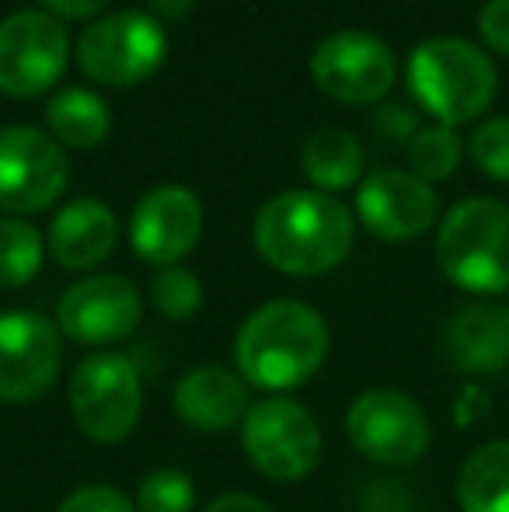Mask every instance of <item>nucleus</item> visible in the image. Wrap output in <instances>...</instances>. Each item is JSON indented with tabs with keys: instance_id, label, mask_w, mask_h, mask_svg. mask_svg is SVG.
<instances>
[{
	"instance_id": "c756f323",
	"label": "nucleus",
	"mask_w": 509,
	"mask_h": 512,
	"mask_svg": "<svg viewBox=\"0 0 509 512\" xmlns=\"http://www.w3.org/2000/svg\"><path fill=\"white\" fill-rule=\"evenodd\" d=\"M42 4H46V11L53 18L81 21V18H98L109 7V0H42Z\"/></svg>"
},
{
	"instance_id": "393cba45",
	"label": "nucleus",
	"mask_w": 509,
	"mask_h": 512,
	"mask_svg": "<svg viewBox=\"0 0 509 512\" xmlns=\"http://www.w3.org/2000/svg\"><path fill=\"white\" fill-rule=\"evenodd\" d=\"M150 300H154L157 314L168 321H189L203 307V283L189 269L171 265V269L157 272V279L150 283Z\"/></svg>"
},
{
	"instance_id": "4468645a",
	"label": "nucleus",
	"mask_w": 509,
	"mask_h": 512,
	"mask_svg": "<svg viewBox=\"0 0 509 512\" xmlns=\"http://www.w3.org/2000/svg\"><path fill=\"white\" fill-rule=\"evenodd\" d=\"M203 237V203L185 185H157L136 203L129 220V241L136 258L171 269Z\"/></svg>"
},
{
	"instance_id": "1a4fd4ad",
	"label": "nucleus",
	"mask_w": 509,
	"mask_h": 512,
	"mask_svg": "<svg viewBox=\"0 0 509 512\" xmlns=\"http://www.w3.org/2000/svg\"><path fill=\"white\" fill-rule=\"evenodd\" d=\"M70 39L49 11H14L0 21V95H46L67 70Z\"/></svg>"
},
{
	"instance_id": "a878e982",
	"label": "nucleus",
	"mask_w": 509,
	"mask_h": 512,
	"mask_svg": "<svg viewBox=\"0 0 509 512\" xmlns=\"http://www.w3.org/2000/svg\"><path fill=\"white\" fill-rule=\"evenodd\" d=\"M468 154L496 182H509V115L489 119L471 133Z\"/></svg>"
},
{
	"instance_id": "ddd939ff",
	"label": "nucleus",
	"mask_w": 509,
	"mask_h": 512,
	"mask_svg": "<svg viewBox=\"0 0 509 512\" xmlns=\"http://www.w3.org/2000/svg\"><path fill=\"white\" fill-rule=\"evenodd\" d=\"M140 317V290L126 276H88L60 297L56 328L81 345H112L133 335Z\"/></svg>"
},
{
	"instance_id": "aec40b11",
	"label": "nucleus",
	"mask_w": 509,
	"mask_h": 512,
	"mask_svg": "<svg viewBox=\"0 0 509 512\" xmlns=\"http://www.w3.org/2000/svg\"><path fill=\"white\" fill-rule=\"evenodd\" d=\"M461 512H509V439H492L457 474Z\"/></svg>"
},
{
	"instance_id": "7ed1b4c3",
	"label": "nucleus",
	"mask_w": 509,
	"mask_h": 512,
	"mask_svg": "<svg viewBox=\"0 0 509 512\" xmlns=\"http://www.w3.org/2000/svg\"><path fill=\"white\" fill-rule=\"evenodd\" d=\"M496 67L478 46L454 35H436L408 56V88L412 98L440 126L471 122L496 98Z\"/></svg>"
},
{
	"instance_id": "dca6fc26",
	"label": "nucleus",
	"mask_w": 509,
	"mask_h": 512,
	"mask_svg": "<svg viewBox=\"0 0 509 512\" xmlns=\"http://www.w3.org/2000/svg\"><path fill=\"white\" fill-rule=\"evenodd\" d=\"M443 359L464 377H492L509 363V307L471 304L443 328Z\"/></svg>"
},
{
	"instance_id": "39448f33",
	"label": "nucleus",
	"mask_w": 509,
	"mask_h": 512,
	"mask_svg": "<svg viewBox=\"0 0 509 512\" xmlns=\"http://www.w3.org/2000/svg\"><path fill=\"white\" fill-rule=\"evenodd\" d=\"M168 53L164 25L143 11H116L95 18L77 39V67L105 88H133L147 81Z\"/></svg>"
},
{
	"instance_id": "f03ea898",
	"label": "nucleus",
	"mask_w": 509,
	"mask_h": 512,
	"mask_svg": "<svg viewBox=\"0 0 509 512\" xmlns=\"http://www.w3.org/2000/svg\"><path fill=\"white\" fill-rule=\"evenodd\" d=\"M328 356V324L311 304L269 300L241 324L234 359L245 377L262 391H293L321 370Z\"/></svg>"
},
{
	"instance_id": "423d86ee",
	"label": "nucleus",
	"mask_w": 509,
	"mask_h": 512,
	"mask_svg": "<svg viewBox=\"0 0 509 512\" xmlns=\"http://www.w3.org/2000/svg\"><path fill=\"white\" fill-rule=\"evenodd\" d=\"M70 411L77 429L95 443H123L143 411V380L123 352H95L70 377Z\"/></svg>"
},
{
	"instance_id": "a211bd4d",
	"label": "nucleus",
	"mask_w": 509,
	"mask_h": 512,
	"mask_svg": "<svg viewBox=\"0 0 509 512\" xmlns=\"http://www.w3.org/2000/svg\"><path fill=\"white\" fill-rule=\"evenodd\" d=\"M116 216L98 199H74L49 223V255L67 272H88L116 248Z\"/></svg>"
},
{
	"instance_id": "b1692460",
	"label": "nucleus",
	"mask_w": 509,
	"mask_h": 512,
	"mask_svg": "<svg viewBox=\"0 0 509 512\" xmlns=\"http://www.w3.org/2000/svg\"><path fill=\"white\" fill-rule=\"evenodd\" d=\"M196 506V485L178 467L150 471L136 492V512H192Z\"/></svg>"
},
{
	"instance_id": "f8f14e48",
	"label": "nucleus",
	"mask_w": 509,
	"mask_h": 512,
	"mask_svg": "<svg viewBox=\"0 0 509 512\" xmlns=\"http://www.w3.org/2000/svg\"><path fill=\"white\" fill-rule=\"evenodd\" d=\"M63 363L60 328L32 310H0V401L25 405L56 384Z\"/></svg>"
},
{
	"instance_id": "6e6552de",
	"label": "nucleus",
	"mask_w": 509,
	"mask_h": 512,
	"mask_svg": "<svg viewBox=\"0 0 509 512\" xmlns=\"http://www.w3.org/2000/svg\"><path fill=\"white\" fill-rule=\"evenodd\" d=\"M349 443L381 467H412L429 450V418L415 398L394 387L363 391L346 411Z\"/></svg>"
},
{
	"instance_id": "f257e3e1",
	"label": "nucleus",
	"mask_w": 509,
	"mask_h": 512,
	"mask_svg": "<svg viewBox=\"0 0 509 512\" xmlns=\"http://www.w3.org/2000/svg\"><path fill=\"white\" fill-rule=\"evenodd\" d=\"M353 216L325 192H283L255 216L258 255L286 276H325L353 251Z\"/></svg>"
},
{
	"instance_id": "6ab92c4d",
	"label": "nucleus",
	"mask_w": 509,
	"mask_h": 512,
	"mask_svg": "<svg viewBox=\"0 0 509 512\" xmlns=\"http://www.w3.org/2000/svg\"><path fill=\"white\" fill-rule=\"evenodd\" d=\"M300 168L325 196L328 192L353 189L363 178V147L346 129L325 126L307 136L304 150H300Z\"/></svg>"
},
{
	"instance_id": "5701e85b",
	"label": "nucleus",
	"mask_w": 509,
	"mask_h": 512,
	"mask_svg": "<svg viewBox=\"0 0 509 512\" xmlns=\"http://www.w3.org/2000/svg\"><path fill=\"white\" fill-rule=\"evenodd\" d=\"M464 154L461 136L454 133V126H426L408 140V161H412V175H419L422 182H443L457 171Z\"/></svg>"
},
{
	"instance_id": "4be33fe9",
	"label": "nucleus",
	"mask_w": 509,
	"mask_h": 512,
	"mask_svg": "<svg viewBox=\"0 0 509 512\" xmlns=\"http://www.w3.org/2000/svg\"><path fill=\"white\" fill-rule=\"evenodd\" d=\"M42 244L39 230L25 220H0V290H21L42 269Z\"/></svg>"
},
{
	"instance_id": "7c9ffc66",
	"label": "nucleus",
	"mask_w": 509,
	"mask_h": 512,
	"mask_svg": "<svg viewBox=\"0 0 509 512\" xmlns=\"http://www.w3.org/2000/svg\"><path fill=\"white\" fill-rule=\"evenodd\" d=\"M196 11V0H150V18L161 25H178Z\"/></svg>"
},
{
	"instance_id": "0eeeda50",
	"label": "nucleus",
	"mask_w": 509,
	"mask_h": 512,
	"mask_svg": "<svg viewBox=\"0 0 509 512\" xmlns=\"http://www.w3.org/2000/svg\"><path fill=\"white\" fill-rule=\"evenodd\" d=\"M248 464L269 481H300L321 460L318 418L293 398H262L241 422Z\"/></svg>"
},
{
	"instance_id": "2f4dec72",
	"label": "nucleus",
	"mask_w": 509,
	"mask_h": 512,
	"mask_svg": "<svg viewBox=\"0 0 509 512\" xmlns=\"http://www.w3.org/2000/svg\"><path fill=\"white\" fill-rule=\"evenodd\" d=\"M206 512H269V506H265L262 499H255V495L231 492V495H220V499H213Z\"/></svg>"
},
{
	"instance_id": "bb28decb",
	"label": "nucleus",
	"mask_w": 509,
	"mask_h": 512,
	"mask_svg": "<svg viewBox=\"0 0 509 512\" xmlns=\"http://www.w3.org/2000/svg\"><path fill=\"white\" fill-rule=\"evenodd\" d=\"M56 512H136V502L112 485H88L67 495Z\"/></svg>"
},
{
	"instance_id": "f3484780",
	"label": "nucleus",
	"mask_w": 509,
	"mask_h": 512,
	"mask_svg": "<svg viewBox=\"0 0 509 512\" xmlns=\"http://www.w3.org/2000/svg\"><path fill=\"white\" fill-rule=\"evenodd\" d=\"M175 415L196 432H227L245 422L248 384L224 366H196L175 384Z\"/></svg>"
},
{
	"instance_id": "412c9836",
	"label": "nucleus",
	"mask_w": 509,
	"mask_h": 512,
	"mask_svg": "<svg viewBox=\"0 0 509 512\" xmlns=\"http://www.w3.org/2000/svg\"><path fill=\"white\" fill-rule=\"evenodd\" d=\"M46 122H49V136H53L60 147L91 150L109 136L112 112L95 91L63 88L60 95L49 98Z\"/></svg>"
},
{
	"instance_id": "20e7f679",
	"label": "nucleus",
	"mask_w": 509,
	"mask_h": 512,
	"mask_svg": "<svg viewBox=\"0 0 509 512\" xmlns=\"http://www.w3.org/2000/svg\"><path fill=\"white\" fill-rule=\"evenodd\" d=\"M443 276L464 293L496 297L509 290V206L464 199L443 216L436 234Z\"/></svg>"
},
{
	"instance_id": "9b49d317",
	"label": "nucleus",
	"mask_w": 509,
	"mask_h": 512,
	"mask_svg": "<svg viewBox=\"0 0 509 512\" xmlns=\"http://www.w3.org/2000/svg\"><path fill=\"white\" fill-rule=\"evenodd\" d=\"M67 154L35 126L0 129V206L7 213H42L67 189Z\"/></svg>"
},
{
	"instance_id": "c85d7f7f",
	"label": "nucleus",
	"mask_w": 509,
	"mask_h": 512,
	"mask_svg": "<svg viewBox=\"0 0 509 512\" xmlns=\"http://www.w3.org/2000/svg\"><path fill=\"white\" fill-rule=\"evenodd\" d=\"M377 133L384 136V140L391 143H401V140H412L419 129H415V119L408 108L401 105H384L381 115H377Z\"/></svg>"
},
{
	"instance_id": "2eb2a0df",
	"label": "nucleus",
	"mask_w": 509,
	"mask_h": 512,
	"mask_svg": "<svg viewBox=\"0 0 509 512\" xmlns=\"http://www.w3.org/2000/svg\"><path fill=\"white\" fill-rule=\"evenodd\" d=\"M436 192L419 175L401 168H384L367 175L356 189L360 223L381 241H415L436 220Z\"/></svg>"
},
{
	"instance_id": "9d476101",
	"label": "nucleus",
	"mask_w": 509,
	"mask_h": 512,
	"mask_svg": "<svg viewBox=\"0 0 509 512\" xmlns=\"http://www.w3.org/2000/svg\"><path fill=\"white\" fill-rule=\"evenodd\" d=\"M311 77L321 95L342 105H377L398 81V60L377 35L335 32L314 49Z\"/></svg>"
},
{
	"instance_id": "cd10ccee",
	"label": "nucleus",
	"mask_w": 509,
	"mask_h": 512,
	"mask_svg": "<svg viewBox=\"0 0 509 512\" xmlns=\"http://www.w3.org/2000/svg\"><path fill=\"white\" fill-rule=\"evenodd\" d=\"M478 32L489 42V49L509 56V0H485L482 14H478Z\"/></svg>"
}]
</instances>
